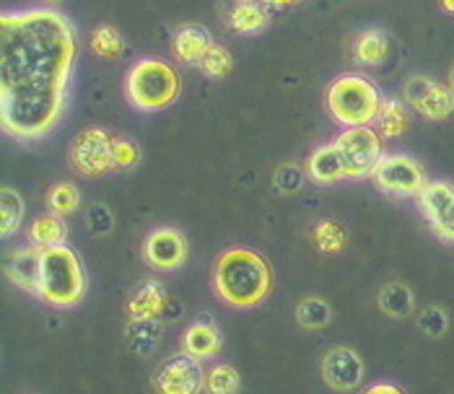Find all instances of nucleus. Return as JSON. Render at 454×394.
Returning <instances> with one entry per match:
<instances>
[{
  "label": "nucleus",
  "mask_w": 454,
  "mask_h": 394,
  "mask_svg": "<svg viewBox=\"0 0 454 394\" xmlns=\"http://www.w3.org/2000/svg\"><path fill=\"white\" fill-rule=\"evenodd\" d=\"M200 68L210 78H221V75H226V73L231 71V55L223 47L210 44V50L203 55V60H200Z\"/></svg>",
  "instance_id": "obj_31"
},
{
  "label": "nucleus",
  "mask_w": 454,
  "mask_h": 394,
  "mask_svg": "<svg viewBox=\"0 0 454 394\" xmlns=\"http://www.w3.org/2000/svg\"><path fill=\"white\" fill-rule=\"evenodd\" d=\"M231 29L239 32V35H252V32H260L265 24H268V16L265 11L252 3V0H242L234 11H231Z\"/></svg>",
  "instance_id": "obj_24"
},
{
  "label": "nucleus",
  "mask_w": 454,
  "mask_h": 394,
  "mask_svg": "<svg viewBox=\"0 0 454 394\" xmlns=\"http://www.w3.org/2000/svg\"><path fill=\"white\" fill-rule=\"evenodd\" d=\"M361 394H405L400 387H395V384H374V387H369L366 392Z\"/></svg>",
  "instance_id": "obj_36"
},
{
  "label": "nucleus",
  "mask_w": 454,
  "mask_h": 394,
  "mask_svg": "<svg viewBox=\"0 0 454 394\" xmlns=\"http://www.w3.org/2000/svg\"><path fill=\"white\" fill-rule=\"evenodd\" d=\"M380 309L389 314V317H408L411 309H413V293L411 288L403 286V283H389V286L382 288L380 293Z\"/></svg>",
  "instance_id": "obj_23"
},
{
  "label": "nucleus",
  "mask_w": 454,
  "mask_h": 394,
  "mask_svg": "<svg viewBox=\"0 0 454 394\" xmlns=\"http://www.w3.org/2000/svg\"><path fill=\"white\" fill-rule=\"evenodd\" d=\"M75 32L55 8L0 19V122L16 141L47 135L66 104Z\"/></svg>",
  "instance_id": "obj_1"
},
{
  "label": "nucleus",
  "mask_w": 454,
  "mask_h": 394,
  "mask_svg": "<svg viewBox=\"0 0 454 394\" xmlns=\"http://www.w3.org/2000/svg\"><path fill=\"white\" fill-rule=\"evenodd\" d=\"M5 273L11 278V283L39 296V273H42V250H16L11 251L8 262H5Z\"/></svg>",
  "instance_id": "obj_14"
},
{
  "label": "nucleus",
  "mask_w": 454,
  "mask_h": 394,
  "mask_svg": "<svg viewBox=\"0 0 454 394\" xmlns=\"http://www.w3.org/2000/svg\"><path fill=\"white\" fill-rule=\"evenodd\" d=\"M270 5H291V3H296V0H268Z\"/></svg>",
  "instance_id": "obj_37"
},
{
  "label": "nucleus",
  "mask_w": 454,
  "mask_h": 394,
  "mask_svg": "<svg viewBox=\"0 0 454 394\" xmlns=\"http://www.w3.org/2000/svg\"><path fill=\"white\" fill-rule=\"evenodd\" d=\"M210 44H213V39L200 27H182L175 36L176 58L182 63H190V66H200V60L210 50Z\"/></svg>",
  "instance_id": "obj_16"
},
{
  "label": "nucleus",
  "mask_w": 454,
  "mask_h": 394,
  "mask_svg": "<svg viewBox=\"0 0 454 394\" xmlns=\"http://www.w3.org/2000/svg\"><path fill=\"white\" fill-rule=\"evenodd\" d=\"M419 203L423 215L434 226V231L454 242V187L447 182H426L419 192Z\"/></svg>",
  "instance_id": "obj_11"
},
{
  "label": "nucleus",
  "mask_w": 454,
  "mask_h": 394,
  "mask_svg": "<svg viewBox=\"0 0 454 394\" xmlns=\"http://www.w3.org/2000/svg\"><path fill=\"white\" fill-rule=\"evenodd\" d=\"M112 158H114V166H120V169H130V166H136V164H138V158H140L138 145L133 143V141L120 138V141H114V143H112Z\"/></svg>",
  "instance_id": "obj_33"
},
{
  "label": "nucleus",
  "mask_w": 454,
  "mask_h": 394,
  "mask_svg": "<svg viewBox=\"0 0 454 394\" xmlns=\"http://www.w3.org/2000/svg\"><path fill=\"white\" fill-rule=\"evenodd\" d=\"M78 203H81V195H78V189H75L73 184H55V187L50 189V195H47L50 211L58 215L73 213V211L78 208Z\"/></svg>",
  "instance_id": "obj_29"
},
{
  "label": "nucleus",
  "mask_w": 454,
  "mask_h": 394,
  "mask_svg": "<svg viewBox=\"0 0 454 394\" xmlns=\"http://www.w3.org/2000/svg\"><path fill=\"white\" fill-rule=\"evenodd\" d=\"M0 211H3V218H0V234L3 236H11L19 226H21V218H24V200L16 189L11 187H3L0 192Z\"/></svg>",
  "instance_id": "obj_25"
},
{
  "label": "nucleus",
  "mask_w": 454,
  "mask_h": 394,
  "mask_svg": "<svg viewBox=\"0 0 454 394\" xmlns=\"http://www.w3.org/2000/svg\"><path fill=\"white\" fill-rule=\"evenodd\" d=\"M387 52H389V39L380 29L364 32L356 39V44H353V58L361 66H382Z\"/></svg>",
  "instance_id": "obj_20"
},
{
  "label": "nucleus",
  "mask_w": 454,
  "mask_h": 394,
  "mask_svg": "<svg viewBox=\"0 0 454 394\" xmlns=\"http://www.w3.org/2000/svg\"><path fill=\"white\" fill-rule=\"evenodd\" d=\"M405 102L426 120H447L454 112V91L450 86H439L423 75H416L405 83Z\"/></svg>",
  "instance_id": "obj_10"
},
{
  "label": "nucleus",
  "mask_w": 454,
  "mask_h": 394,
  "mask_svg": "<svg viewBox=\"0 0 454 394\" xmlns=\"http://www.w3.org/2000/svg\"><path fill=\"white\" fill-rule=\"evenodd\" d=\"M374 122L385 138H400L408 127V109L403 107V102H397V99H385Z\"/></svg>",
  "instance_id": "obj_22"
},
{
  "label": "nucleus",
  "mask_w": 454,
  "mask_h": 394,
  "mask_svg": "<svg viewBox=\"0 0 454 394\" xmlns=\"http://www.w3.org/2000/svg\"><path fill=\"white\" fill-rule=\"evenodd\" d=\"M450 89L454 91V68H452V73H450Z\"/></svg>",
  "instance_id": "obj_39"
},
{
  "label": "nucleus",
  "mask_w": 454,
  "mask_h": 394,
  "mask_svg": "<svg viewBox=\"0 0 454 394\" xmlns=\"http://www.w3.org/2000/svg\"><path fill=\"white\" fill-rule=\"evenodd\" d=\"M335 148L343 158L346 166V177L350 180H361V177H372L377 164L382 161V141L380 133L369 125L364 127H348L338 135Z\"/></svg>",
  "instance_id": "obj_6"
},
{
  "label": "nucleus",
  "mask_w": 454,
  "mask_h": 394,
  "mask_svg": "<svg viewBox=\"0 0 454 394\" xmlns=\"http://www.w3.org/2000/svg\"><path fill=\"white\" fill-rule=\"evenodd\" d=\"M143 257L156 270H176L187 259V242L175 228H156L143 244Z\"/></svg>",
  "instance_id": "obj_12"
},
{
  "label": "nucleus",
  "mask_w": 454,
  "mask_h": 394,
  "mask_svg": "<svg viewBox=\"0 0 454 394\" xmlns=\"http://www.w3.org/2000/svg\"><path fill=\"white\" fill-rule=\"evenodd\" d=\"M182 348H184V353H190L195 359H210L221 351V332L210 322L192 324L184 332Z\"/></svg>",
  "instance_id": "obj_17"
},
{
  "label": "nucleus",
  "mask_w": 454,
  "mask_h": 394,
  "mask_svg": "<svg viewBox=\"0 0 454 394\" xmlns=\"http://www.w3.org/2000/svg\"><path fill=\"white\" fill-rule=\"evenodd\" d=\"M307 174L319 184H330V182H338L346 177V166H343V158H340L335 143L317 148L315 153L309 156V161H307Z\"/></svg>",
  "instance_id": "obj_15"
},
{
  "label": "nucleus",
  "mask_w": 454,
  "mask_h": 394,
  "mask_svg": "<svg viewBox=\"0 0 454 394\" xmlns=\"http://www.w3.org/2000/svg\"><path fill=\"white\" fill-rule=\"evenodd\" d=\"M86 223L94 234H109L112 226H114V218L109 213L106 205H91L89 213H86Z\"/></svg>",
  "instance_id": "obj_34"
},
{
  "label": "nucleus",
  "mask_w": 454,
  "mask_h": 394,
  "mask_svg": "<svg viewBox=\"0 0 454 394\" xmlns=\"http://www.w3.org/2000/svg\"><path fill=\"white\" fill-rule=\"evenodd\" d=\"M200 359L190 353H176L164 360L153 374V387L159 394H200L206 390V374Z\"/></svg>",
  "instance_id": "obj_7"
},
{
  "label": "nucleus",
  "mask_w": 454,
  "mask_h": 394,
  "mask_svg": "<svg viewBox=\"0 0 454 394\" xmlns=\"http://www.w3.org/2000/svg\"><path fill=\"white\" fill-rule=\"evenodd\" d=\"M44 3H58V0H44Z\"/></svg>",
  "instance_id": "obj_40"
},
{
  "label": "nucleus",
  "mask_w": 454,
  "mask_h": 394,
  "mask_svg": "<svg viewBox=\"0 0 454 394\" xmlns=\"http://www.w3.org/2000/svg\"><path fill=\"white\" fill-rule=\"evenodd\" d=\"M112 143L114 141L102 127H86L83 133H78V138L73 141V148H70L73 166L86 177H97V174L114 169Z\"/></svg>",
  "instance_id": "obj_8"
},
{
  "label": "nucleus",
  "mask_w": 454,
  "mask_h": 394,
  "mask_svg": "<svg viewBox=\"0 0 454 394\" xmlns=\"http://www.w3.org/2000/svg\"><path fill=\"white\" fill-rule=\"evenodd\" d=\"M29 236H32V242H35L39 250H44V247H58V244L66 242L68 226H66L63 215H39L35 223H32V228H29Z\"/></svg>",
  "instance_id": "obj_21"
},
{
  "label": "nucleus",
  "mask_w": 454,
  "mask_h": 394,
  "mask_svg": "<svg viewBox=\"0 0 454 394\" xmlns=\"http://www.w3.org/2000/svg\"><path fill=\"white\" fill-rule=\"evenodd\" d=\"M91 47L102 58H117L122 52V36L114 27H99L91 36Z\"/></svg>",
  "instance_id": "obj_30"
},
{
  "label": "nucleus",
  "mask_w": 454,
  "mask_h": 394,
  "mask_svg": "<svg viewBox=\"0 0 454 394\" xmlns=\"http://www.w3.org/2000/svg\"><path fill=\"white\" fill-rule=\"evenodd\" d=\"M372 177L385 192H392V195H419L426 187V174L419 161L403 153L382 156Z\"/></svg>",
  "instance_id": "obj_9"
},
{
  "label": "nucleus",
  "mask_w": 454,
  "mask_h": 394,
  "mask_svg": "<svg viewBox=\"0 0 454 394\" xmlns=\"http://www.w3.org/2000/svg\"><path fill=\"white\" fill-rule=\"evenodd\" d=\"M128 343L138 356H151L161 343V324L156 317H143L128 324Z\"/></svg>",
  "instance_id": "obj_19"
},
{
  "label": "nucleus",
  "mask_w": 454,
  "mask_h": 394,
  "mask_svg": "<svg viewBox=\"0 0 454 394\" xmlns=\"http://www.w3.org/2000/svg\"><path fill=\"white\" fill-rule=\"evenodd\" d=\"M167 304V288L159 281H145L140 290L133 296V301L128 304L133 320H143V317H159L161 309Z\"/></svg>",
  "instance_id": "obj_18"
},
{
  "label": "nucleus",
  "mask_w": 454,
  "mask_h": 394,
  "mask_svg": "<svg viewBox=\"0 0 454 394\" xmlns=\"http://www.w3.org/2000/svg\"><path fill=\"white\" fill-rule=\"evenodd\" d=\"M239 374L234 366H213L206 374V392L208 394H237L239 392Z\"/></svg>",
  "instance_id": "obj_26"
},
{
  "label": "nucleus",
  "mask_w": 454,
  "mask_h": 394,
  "mask_svg": "<svg viewBox=\"0 0 454 394\" xmlns=\"http://www.w3.org/2000/svg\"><path fill=\"white\" fill-rule=\"evenodd\" d=\"M447 314L439 309V306H428V309H423V314L419 317V327L420 332H426V335H431V337H442L444 332H447Z\"/></svg>",
  "instance_id": "obj_32"
},
{
  "label": "nucleus",
  "mask_w": 454,
  "mask_h": 394,
  "mask_svg": "<svg viewBox=\"0 0 454 394\" xmlns=\"http://www.w3.org/2000/svg\"><path fill=\"white\" fill-rule=\"evenodd\" d=\"M301 182H304V174H301V169H296V166H280L278 174H276V187L283 189V192H296L299 187H301Z\"/></svg>",
  "instance_id": "obj_35"
},
{
  "label": "nucleus",
  "mask_w": 454,
  "mask_h": 394,
  "mask_svg": "<svg viewBox=\"0 0 454 394\" xmlns=\"http://www.w3.org/2000/svg\"><path fill=\"white\" fill-rule=\"evenodd\" d=\"M125 94L130 104L145 112L169 107L179 94V78L172 66L161 60H140L125 78Z\"/></svg>",
  "instance_id": "obj_5"
},
{
  "label": "nucleus",
  "mask_w": 454,
  "mask_h": 394,
  "mask_svg": "<svg viewBox=\"0 0 454 394\" xmlns=\"http://www.w3.org/2000/svg\"><path fill=\"white\" fill-rule=\"evenodd\" d=\"M86 275L81 259L66 244L42 250V273H39V298L52 306H73L83 298Z\"/></svg>",
  "instance_id": "obj_3"
},
{
  "label": "nucleus",
  "mask_w": 454,
  "mask_h": 394,
  "mask_svg": "<svg viewBox=\"0 0 454 394\" xmlns=\"http://www.w3.org/2000/svg\"><path fill=\"white\" fill-rule=\"evenodd\" d=\"M213 286L218 298L226 304L247 309L260 304L273 286V275L268 262L252 250H229L223 251L213 270Z\"/></svg>",
  "instance_id": "obj_2"
},
{
  "label": "nucleus",
  "mask_w": 454,
  "mask_h": 394,
  "mask_svg": "<svg viewBox=\"0 0 454 394\" xmlns=\"http://www.w3.org/2000/svg\"><path fill=\"white\" fill-rule=\"evenodd\" d=\"M442 5H444L450 13H454V0H442Z\"/></svg>",
  "instance_id": "obj_38"
},
{
  "label": "nucleus",
  "mask_w": 454,
  "mask_h": 394,
  "mask_svg": "<svg viewBox=\"0 0 454 394\" xmlns=\"http://www.w3.org/2000/svg\"><path fill=\"white\" fill-rule=\"evenodd\" d=\"M312 242H315V247L319 251H330V254H333V251H340L346 247L348 236H346V231H343L340 223H335V220H322V223H317L315 226Z\"/></svg>",
  "instance_id": "obj_27"
},
{
  "label": "nucleus",
  "mask_w": 454,
  "mask_h": 394,
  "mask_svg": "<svg viewBox=\"0 0 454 394\" xmlns=\"http://www.w3.org/2000/svg\"><path fill=\"white\" fill-rule=\"evenodd\" d=\"M322 376L333 390L348 392L364 379V363L350 348H333L322 360Z\"/></svg>",
  "instance_id": "obj_13"
},
{
  "label": "nucleus",
  "mask_w": 454,
  "mask_h": 394,
  "mask_svg": "<svg viewBox=\"0 0 454 394\" xmlns=\"http://www.w3.org/2000/svg\"><path fill=\"white\" fill-rule=\"evenodd\" d=\"M296 320L307 329H319L330 322V306L322 298H304L296 309Z\"/></svg>",
  "instance_id": "obj_28"
},
{
  "label": "nucleus",
  "mask_w": 454,
  "mask_h": 394,
  "mask_svg": "<svg viewBox=\"0 0 454 394\" xmlns=\"http://www.w3.org/2000/svg\"><path fill=\"white\" fill-rule=\"evenodd\" d=\"M382 107V97L377 86L364 75H343L327 91V109L330 114L346 127H364L377 120Z\"/></svg>",
  "instance_id": "obj_4"
}]
</instances>
